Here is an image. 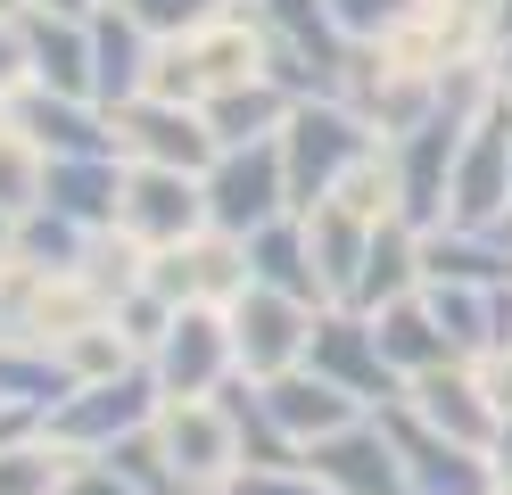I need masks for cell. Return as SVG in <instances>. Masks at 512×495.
<instances>
[{"label":"cell","mask_w":512,"mask_h":495,"mask_svg":"<svg viewBox=\"0 0 512 495\" xmlns=\"http://www.w3.org/2000/svg\"><path fill=\"white\" fill-rule=\"evenodd\" d=\"M372 157V116H356L347 99H298L281 124V165H290V207L314 215L347 182V165Z\"/></svg>","instance_id":"6da1fadb"},{"label":"cell","mask_w":512,"mask_h":495,"mask_svg":"<svg viewBox=\"0 0 512 495\" xmlns=\"http://www.w3.org/2000/svg\"><path fill=\"white\" fill-rule=\"evenodd\" d=\"M207 190V223L215 231H248L256 223H273V215H290V165H281V132L273 141H248V149H215V165L199 174Z\"/></svg>","instance_id":"7a4b0ae2"},{"label":"cell","mask_w":512,"mask_h":495,"mask_svg":"<svg viewBox=\"0 0 512 495\" xmlns=\"http://www.w3.org/2000/svg\"><path fill=\"white\" fill-rule=\"evenodd\" d=\"M157 405H166V388H157V372L149 363H133V372H116V380H83L67 405H50L42 413V429H50V446H91L100 454L108 438H124V429H141V421H157Z\"/></svg>","instance_id":"3957f363"},{"label":"cell","mask_w":512,"mask_h":495,"mask_svg":"<svg viewBox=\"0 0 512 495\" xmlns=\"http://www.w3.org/2000/svg\"><path fill=\"white\" fill-rule=\"evenodd\" d=\"M306 372H323V380H339L356 405H380L389 413L397 396H405V372L389 355H380V330H372V314H356V306H339V314H314V330H306Z\"/></svg>","instance_id":"277c9868"},{"label":"cell","mask_w":512,"mask_h":495,"mask_svg":"<svg viewBox=\"0 0 512 495\" xmlns=\"http://www.w3.org/2000/svg\"><path fill=\"white\" fill-rule=\"evenodd\" d=\"M223 314H232V355H240V372H248V380H281V372H298V363H306V330H314V314H323V306H306V297H290V289L248 281Z\"/></svg>","instance_id":"5b68a950"},{"label":"cell","mask_w":512,"mask_h":495,"mask_svg":"<svg viewBox=\"0 0 512 495\" xmlns=\"http://www.w3.org/2000/svg\"><path fill=\"white\" fill-rule=\"evenodd\" d=\"M504 215H512V108L496 99V108L463 132L455 190H446V223H463V231H496Z\"/></svg>","instance_id":"8992f818"},{"label":"cell","mask_w":512,"mask_h":495,"mask_svg":"<svg viewBox=\"0 0 512 495\" xmlns=\"http://www.w3.org/2000/svg\"><path fill=\"white\" fill-rule=\"evenodd\" d=\"M380 429L397 438L413 495H496V454H479V446H463V438H446V429H430L405 396L380 413Z\"/></svg>","instance_id":"52a82bcc"},{"label":"cell","mask_w":512,"mask_h":495,"mask_svg":"<svg viewBox=\"0 0 512 495\" xmlns=\"http://www.w3.org/2000/svg\"><path fill=\"white\" fill-rule=\"evenodd\" d=\"M108 132H116V149L124 157H141V165H182V174H207L215 165V132L199 108H182V99H124V108H108Z\"/></svg>","instance_id":"ba28073f"},{"label":"cell","mask_w":512,"mask_h":495,"mask_svg":"<svg viewBox=\"0 0 512 495\" xmlns=\"http://www.w3.org/2000/svg\"><path fill=\"white\" fill-rule=\"evenodd\" d=\"M232 314H207V306H182L166 322V339L149 347V372L166 396H215L223 380H232Z\"/></svg>","instance_id":"9c48e42d"},{"label":"cell","mask_w":512,"mask_h":495,"mask_svg":"<svg viewBox=\"0 0 512 495\" xmlns=\"http://www.w3.org/2000/svg\"><path fill=\"white\" fill-rule=\"evenodd\" d=\"M306 471L323 487H339V495H413L405 454H397V438L380 421H347V429H331V438H314Z\"/></svg>","instance_id":"30bf717a"},{"label":"cell","mask_w":512,"mask_h":495,"mask_svg":"<svg viewBox=\"0 0 512 495\" xmlns=\"http://www.w3.org/2000/svg\"><path fill=\"white\" fill-rule=\"evenodd\" d=\"M157 438H166L174 471L190 487H223L240 471V438H232V413L215 405V396H166L157 405Z\"/></svg>","instance_id":"8fae6325"},{"label":"cell","mask_w":512,"mask_h":495,"mask_svg":"<svg viewBox=\"0 0 512 495\" xmlns=\"http://www.w3.org/2000/svg\"><path fill=\"white\" fill-rule=\"evenodd\" d=\"M116 223L133 231V240L174 248V240H190V231H207V190H199V174H182V165H133Z\"/></svg>","instance_id":"7c38bea8"},{"label":"cell","mask_w":512,"mask_h":495,"mask_svg":"<svg viewBox=\"0 0 512 495\" xmlns=\"http://www.w3.org/2000/svg\"><path fill=\"white\" fill-rule=\"evenodd\" d=\"M405 405L422 413L430 429H446V438L479 446V454H488V446H496V429H504V413H496L488 380H471L463 363H438V372H413V380H405Z\"/></svg>","instance_id":"4fadbf2b"},{"label":"cell","mask_w":512,"mask_h":495,"mask_svg":"<svg viewBox=\"0 0 512 495\" xmlns=\"http://www.w3.org/2000/svg\"><path fill=\"white\" fill-rule=\"evenodd\" d=\"M149 58H157V33L133 9H91V99L100 108H124V99L149 91Z\"/></svg>","instance_id":"5bb4252c"},{"label":"cell","mask_w":512,"mask_h":495,"mask_svg":"<svg viewBox=\"0 0 512 495\" xmlns=\"http://www.w3.org/2000/svg\"><path fill=\"white\" fill-rule=\"evenodd\" d=\"M17 17H25V75L42 91L91 99V17H58L42 0H17Z\"/></svg>","instance_id":"9a60e30c"},{"label":"cell","mask_w":512,"mask_h":495,"mask_svg":"<svg viewBox=\"0 0 512 495\" xmlns=\"http://www.w3.org/2000/svg\"><path fill=\"white\" fill-rule=\"evenodd\" d=\"M9 132H25L42 157H116V132L83 108V99H67V91H25V99H9Z\"/></svg>","instance_id":"2e32d148"},{"label":"cell","mask_w":512,"mask_h":495,"mask_svg":"<svg viewBox=\"0 0 512 495\" xmlns=\"http://www.w3.org/2000/svg\"><path fill=\"white\" fill-rule=\"evenodd\" d=\"M248 273L265 281V289L306 297V306H323V297H331V281H323V264H314V240H306V215H298V207L248 231Z\"/></svg>","instance_id":"e0dca14e"},{"label":"cell","mask_w":512,"mask_h":495,"mask_svg":"<svg viewBox=\"0 0 512 495\" xmlns=\"http://www.w3.org/2000/svg\"><path fill=\"white\" fill-rule=\"evenodd\" d=\"M290 108H298V99L281 91L273 75L223 83V91H207V99H199V116H207V132H215V149H248V141H273V132L290 124Z\"/></svg>","instance_id":"ac0fdd59"},{"label":"cell","mask_w":512,"mask_h":495,"mask_svg":"<svg viewBox=\"0 0 512 495\" xmlns=\"http://www.w3.org/2000/svg\"><path fill=\"white\" fill-rule=\"evenodd\" d=\"M422 289V231H413L405 215L389 223H372V248H364V273L356 289H347V306L356 314H380V306H397V297Z\"/></svg>","instance_id":"d6986e66"},{"label":"cell","mask_w":512,"mask_h":495,"mask_svg":"<svg viewBox=\"0 0 512 495\" xmlns=\"http://www.w3.org/2000/svg\"><path fill=\"white\" fill-rule=\"evenodd\" d=\"M42 207L75 215L83 231H100L124 215V174L116 157H42Z\"/></svg>","instance_id":"ffe728a7"},{"label":"cell","mask_w":512,"mask_h":495,"mask_svg":"<svg viewBox=\"0 0 512 495\" xmlns=\"http://www.w3.org/2000/svg\"><path fill=\"white\" fill-rule=\"evenodd\" d=\"M265 405H273V421L290 429L298 446H314V438H331V429H347V421L364 413V405H356V396H347L339 380H323V372H306V363H298V372H281V380H265Z\"/></svg>","instance_id":"44dd1931"},{"label":"cell","mask_w":512,"mask_h":495,"mask_svg":"<svg viewBox=\"0 0 512 495\" xmlns=\"http://www.w3.org/2000/svg\"><path fill=\"white\" fill-rule=\"evenodd\" d=\"M372 330H380V355H389L405 380H413V372H438V363H463V355H455V339L438 330L430 297H397V306H380V314H372Z\"/></svg>","instance_id":"7402d4cb"},{"label":"cell","mask_w":512,"mask_h":495,"mask_svg":"<svg viewBox=\"0 0 512 495\" xmlns=\"http://www.w3.org/2000/svg\"><path fill=\"white\" fill-rule=\"evenodd\" d=\"M306 240H314V264H323L331 297L347 306V289H356V273H364V248H372V223H364V215H347L339 198H323V207L306 215Z\"/></svg>","instance_id":"603a6c76"},{"label":"cell","mask_w":512,"mask_h":495,"mask_svg":"<svg viewBox=\"0 0 512 495\" xmlns=\"http://www.w3.org/2000/svg\"><path fill=\"white\" fill-rule=\"evenodd\" d=\"M83 380L67 372V355H0V405H25V413H50L67 405Z\"/></svg>","instance_id":"cb8c5ba5"},{"label":"cell","mask_w":512,"mask_h":495,"mask_svg":"<svg viewBox=\"0 0 512 495\" xmlns=\"http://www.w3.org/2000/svg\"><path fill=\"white\" fill-rule=\"evenodd\" d=\"M58 479H67V454L50 446H0V495H58Z\"/></svg>","instance_id":"d4e9b609"},{"label":"cell","mask_w":512,"mask_h":495,"mask_svg":"<svg viewBox=\"0 0 512 495\" xmlns=\"http://www.w3.org/2000/svg\"><path fill=\"white\" fill-rule=\"evenodd\" d=\"M0 207L9 215L42 207V149L25 141V132H0Z\"/></svg>","instance_id":"484cf974"},{"label":"cell","mask_w":512,"mask_h":495,"mask_svg":"<svg viewBox=\"0 0 512 495\" xmlns=\"http://www.w3.org/2000/svg\"><path fill=\"white\" fill-rule=\"evenodd\" d=\"M116 9H133V17L157 33V42H182V33H199V25L223 9V0H116Z\"/></svg>","instance_id":"4316f807"},{"label":"cell","mask_w":512,"mask_h":495,"mask_svg":"<svg viewBox=\"0 0 512 495\" xmlns=\"http://www.w3.org/2000/svg\"><path fill=\"white\" fill-rule=\"evenodd\" d=\"M331 17H339L347 42H380L389 25H405V17H413V0H331Z\"/></svg>","instance_id":"83f0119b"},{"label":"cell","mask_w":512,"mask_h":495,"mask_svg":"<svg viewBox=\"0 0 512 495\" xmlns=\"http://www.w3.org/2000/svg\"><path fill=\"white\" fill-rule=\"evenodd\" d=\"M83 264H91V273H83V281H91V297H124V289H141V273H133L141 256L124 248V240H91V256H83Z\"/></svg>","instance_id":"f1b7e54d"},{"label":"cell","mask_w":512,"mask_h":495,"mask_svg":"<svg viewBox=\"0 0 512 495\" xmlns=\"http://www.w3.org/2000/svg\"><path fill=\"white\" fill-rule=\"evenodd\" d=\"M232 495H339L298 462V471H232Z\"/></svg>","instance_id":"f546056e"},{"label":"cell","mask_w":512,"mask_h":495,"mask_svg":"<svg viewBox=\"0 0 512 495\" xmlns=\"http://www.w3.org/2000/svg\"><path fill=\"white\" fill-rule=\"evenodd\" d=\"M58 495H141V487L124 479L116 462H67V479H58Z\"/></svg>","instance_id":"4dcf8cb0"},{"label":"cell","mask_w":512,"mask_h":495,"mask_svg":"<svg viewBox=\"0 0 512 495\" xmlns=\"http://www.w3.org/2000/svg\"><path fill=\"white\" fill-rule=\"evenodd\" d=\"M488 454H496V471L512 479V413H504V429H496V446H488Z\"/></svg>","instance_id":"1f68e13d"},{"label":"cell","mask_w":512,"mask_h":495,"mask_svg":"<svg viewBox=\"0 0 512 495\" xmlns=\"http://www.w3.org/2000/svg\"><path fill=\"white\" fill-rule=\"evenodd\" d=\"M42 9H58V17H91V9H108V0H42Z\"/></svg>","instance_id":"d6a6232c"},{"label":"cell","mask_w":512,"mask_h":495,"mask_svg":"<svg viewBox=\"0 0 512 495\" xmlns=\"http://www.w3.org/2000/svg\"><path fill=\"white\" fill-rule=\"evenodd\" d=\"M504 33H512V0H496V42H504Z\"/></svg>","instance_id":"836d02e7"},{"label":"cell","mask_w":512,"mask_h":495,"mask_svg":"<svg viewBox=\"0 0 512 495\" xmlns=\"http://www.w3.org/2000/svg\"><path fill=\"white\" fill-rule=\"evenodd\" d=\"M496 495H512V479H504V471H496Z\"/></svg>","instance_id":"e575fe53"},{"label":"cell","mask_w":512,"mask_h":495,"mask_svg":"<svg viewBox=\"0 0 512 495\" xmlns=\"http://www.w3.org/2000/svg\"><path fill=\"white\" fill-rule=\"evenodd\" d=\"M223 9H256V0H223Z\"/></svg>","instance_id":"d590c367"},{"label":"cell","mask_w":512,"mask_h":495,"mask_svg":"<svg viewBox=\"0 0 512 495\" xmlns=\"http://www.w3.org/2000/svg\"><path fill=\"white\" fill-rule=\"evenodd\" d=\"M0 9H9V0H0Z\"/></svg>","instance_id":"8d00e7d4"},{"label":"cell","mask_w":512,"mask_h":495,"mask_svg":"<svg viewBox=\"0 0 512 495\" xmlns=\"http://www.w3.org/2000/svg\"><path fill=\"white\" fill-rule=\"evenodd\" d=\"M504 108H512V99H504Z\"/></svg>","instance_id":"74e56055"}]
</instances>
